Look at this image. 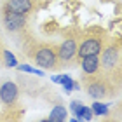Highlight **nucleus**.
Returning <instances> with one entry per match:
<instances>
[{"label": "nucleus", "instance_id": "nucleus-1", "mask_svg": "<svg viewBox=\"0 0 122 122\" xmlns=\"http://www.w3.org/2000/svg\"><path fill=\"white\" fill-rule=\"evenodd\" d=\"M84 91L89 94L92 99H105V98H113L119 92V84L112 80V77L98 71L92 75H84L82 77V86Z\"/></svg>", "mask_w": 122, "mask_h": 122}, {"label": "nucleus", "instance_id": "nucleus-2", "mask_svg": "<svg viewBox=\"0 0 122 122\" xmlns=\"http://www.w3.org/2000/svg\"><path fill=\"white\" fill-rule=\"evenodd\" d=\"M99 68L103 73L112 77L119 84L120 82V38L105 40L101 51H99Z\"/></svg>", "mask_w": 122, "mask_h": 122}, {"label": "nucleus", "instance_id": "nucleus-3", "mask_svg": "<svg viewBox=\"0 0 122 122\" xmlns=\"http://www.w3.org/2000/svg\"><path fill=\"white\" fill-rule=\"evenodd\" d=\"M107 40V31L101 28H87L79 33V46H77V54H75V63H80V59L89 54H99L103 44Z\"/></svg>", "mask_w": 122, "mask_h": 122}, {"label": "nucleus", "instance_id": "nucleus-4", "mask_svg": "<svg viewBox=\"0 0 122 122\" xmlns=\"http://www.w3.org/2000/svg\"><path fill=\"white\" fill-rule=\"evenodd\" d=\"M35 61L37 66L46 70H56L59 68V59H58V46L49 42H35L33 46L28 49V54Z\"/></svg>", "mask_w": 122, "mask_h": 122}, {"label": "nucleus", "instance_id": "nucleus-5", "mask_svg": "<svg viewBox=\"0 0 122 122\" xmlns=\"http://www.w3.org/2000/svg\"><path fill=\"white\" fill-rule=\"evenodd\" d=\"M77 46H79V35H68L63 42L58 46V59H59V68L70 66L75 63V54Z\"/></svg>", "mask_w": 122, "mask_h": 122}, {"label": "nucleus", "instance_id": "nucleus-6", "mask_svg": "<svg viewBox=\"0 0 122 122\" xmlns=\"http://www.w3.org/2000/svg\"><path fill=\"white\" fill-rule=\"evenodd\" d=\"M2 25H4V28L7 31H10V33H19L28 25V16L16 14L12 10L2 7Z\"/></svg>", "mask_w": 122, "mask_h": 122}, {"label": "nucleus", "instance_id": "nucleus-7", "mask_svg": "<svg viewBox=\"0 0 122 122\" xmlns=\"http://www.w3.org/2000/svg\"><path fill=\"white\" fill-rule=\"evenodd\" d=\"M19 99V87L12 80H4L0 84V101L7 108H12Z\"/></svg>", "mask_w": 122, "mask_h": 122}, {"label": "nucleus", "instance_id": "nucleus-8", "mask_svg": "<svg viewBox=\"0 0 122 122\" xmlns=\"http://www.w3.org/2000/svg\"><path fill=\"white\" fill-rule=\"evenodd\" d=\"M2 7L12 10L16 14L30 16L33 10L37 9V0H5Z\"/></svg>", "mask_w": 122, "mask_h": 122}, {"label": "nucleus", "instance_id": "nucleus-9", "mask_svg": "<svg viewBox=\"0 0 122 122\" xmlns=\"http://www.w3.org/2000/svg\"><path fill=\"white\" fill-rule=\"evenodd\" d=\"M79 65L82 66L84 75H92V73L101 71V68H99V54H89V56H84L80 59Z\"/></svg>", "mask_w": 122, "mask_h": 122}, {"label": "nucleus", "instance_id": "nucleus-10", "mask_svg": "<svg viewBox=\"0 0 122 122\" xmlns=\"http://www.w3.org/2000/svg\"><path fill=\"white\" fill-rule=\"evenodd\" d=\"M70 110L75 113V119H79V120H91L92 119L91 107H86V105H82L80 101H71Z\"/></svg>", "mask_w": 122, "mask_h": 122}, {"label": "nucleus", "instance_id": "nucleus-11", "mask_svg": "<svg viewBox=\"0 0 122 122\" xmlns=\"http://www.w3.org/2000/svg\"><path fill=\"white\" fill-rule=\"evenodd\" d=\"M47 120H51V122H63V120H66V108L63 107V105L54 107L51 110V115L47 117Z\"/></svg>", "mask_w": 122, "mask_h": 122}, {"label": "nucleus", "instance_id": "nucleus-12", "mask_svg": "<svg viewBox=\"0 0 122 122\" xmlns=\"http://www.w3.org/2000/svg\"><path fill=\"white\" fill-rule=\"evenodd\" d=\"M2 59H4V65L9 66V68H14V66H18V59H16L14 54H10L9 51H2Z\"/></svg>", "mask_w": 122, "mask_h": 122}, {"label": "nucleus", "instance_id": "nucleus-13", "mask_svg": "<svg viewBox=\"0 0 122 122\" xmlns=\"http://www.w3.org/2000/svg\"><path fill=\"white\" fill-rule=\"evenodd\" d=\"M91 110H92V113H96V115H105V113H108L110 107L105 105V103H99V99H96V101L91 105Z\"/></svg>", "mask_w": 122, "mask_h": 122}, {"label": "nucleus", "instance_id": "nucleus-14", "mask_svg": "<svg viewBox=\"0 0 122 122\" xmlns=\"http://www.w3.org/2000/svg\"><path fill=\"white\" fill-rule=\"evenodd\" d=\"M18 68L21 70V71H26V73H33V75H44V71H40V70H35V68H31V66H28V65H19Z\"/></svg>", "mask_w": 122, "mask_h": 122}, {"label": "nucleus", "instance_id": "nucleus-15", "mask_svg": "<svg viewBox=\"0 0 122 122\" xmlns=\"http://www.w3.org/2000/svg\"><path fill=\"white\" fill-rule=\"evenodd\" d=\"M71 77L68 75H56V77H52V82H56V84H65L66 80H70Z\"/></svg>", "mask_w": 122, "mask_h": 122}]
</instances>
